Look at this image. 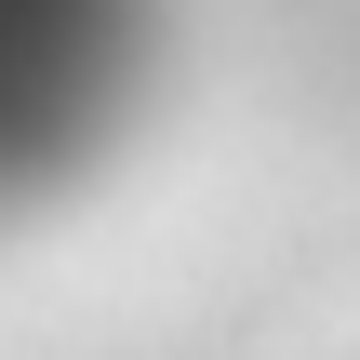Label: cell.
Instances as JSON below:
<instances>
[{
	"mask_svg": "<svg viewBox=\"0 0 360 360\" xmlns=\"http://www.w3.org/2000/svg\"><path fill=\"white\" fill-rule=\"evenodd\" d=\"M80 13H94V0H0V53H27V67H40Z\"/></svg>",
	"mask_w": 360,
	"mask_h": 360,
	"instance_id": "1",
	"label": "cell"
}]
</instances>
